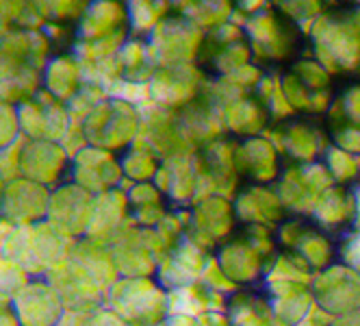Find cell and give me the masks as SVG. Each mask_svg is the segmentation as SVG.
Masks as SVG:
<instances>
[{
	"mask_svg": "<svg viewBox=\"0 0 360 326\" xmlns=\"http://www.w3.org/2000/svg\"><path fill=\"white\" fill-rule=\"evenodd\" d=\"M76 239L61 233L48 220L35 227H11L0 244V257L20 263L31 277H46L72 253Z\"/></svg>",
	"mask_w": 360,
	"mask_h": 326,
	"instance_id": "obj_1",
	"label": "cell"
},
{
	"mask_svg": "<svg viewBox=\"0 0 360 326\" xmlns=\"http://www.w3.org/2000/svg\"><path fill=\"white\" fill-rule=\"evenodd\" d=\"M83 129L89 146L117 153L131 144L137 131V113L126 100L107 98L85 118Z\"/></svg>",
	"mask_w": 360,
	"mask_h": 326,
	"instance_id": "obj_2",
	"label": "cell"
},
{
	"mask_svg": "<svg viewBox=\"0 0 360 326\" xmlns=\"http://www.w3.org/2000/svg\"><path fill=\"white\" fill-rule=\"evenodd\" d=\"M18 115L22 135L27 139H48L61 144L72 124L68 105L48 94L44 87L18 105Z\"/></svg>",
	"mask_w": 360,
	"mask_h": 326,
	"instance_id": "obj_3",
	"label": "cell"
},
{
	"mask_svg": "<svg viewBox=\"0 0 360 326\" xmlns=\"http://www.w3.org/2000/svg\"><path fill=\"white\" fill-rule=\"evenodd\" d=\"M94 205V194H89L81 185H76L74 181H65L59 187L50 189L48 222L68 237L83 239L89 229Z\"/></svg>",
	"mask_w": 360,
	"mask_h": 326,
	"instance_id": "obj_4",
	"label": "cell"
},
{
	"mask_svg": "<svg viewBox=\"0 0 360 326\" xmlns=\"http://www.w3.org/2000/svg\"><path fill=\"white\" fill-rule=\"evenodd\" d=\"M72 157L59 142L48 139H27L22 148L20 174L24 179L35 181L48 189H55L65 183L70 174Z\"/></svg>",
	"mask_w": 360,
	"mask_h": 326,
	"instance_id": "obj_5",
	"label": "cell"
},
{
	"mask_svg": "<svg viewBox=\"0 0 360 326\" xmlns=\"http://www.w3.org/2000/svg\"><path fill=\"white\" fill-rule=\"evenodd\" d=\"M50 189L18 177L5 185L3 194V222L11 227H35L48 220Z\"/></svg>",
	"mask_w": 360,
	"mask_h": 326,
	"instance_id": "obj_6",
	"label": "cell"
},
{
	"mask_svg": "<svg viewBox=\"0 0 360 326\" xmlns=\"http://www.w3.org/2000/svg\"><path fill=\"white\" fill-rule=\"evenodd\" d=\"M122 174L124 170L117 155L96 146L83 148L79 155L72 157V165H70V181L81 185L94 196L115 189Z\"/></svg>",
	"mask_w": 360,
	"mask_h": 326,
	"instance_id": "obj_7",
	"label": "cell"
},
{
	"mask_svg": "<svg viewBox=\"0 0 360 326\" xmlns=\"http://www.w3.org/2000/svg\"><path fill=\"white\" fill-rule=\"evenodd\" d=\"M13 305L22 326H59L65 305L59 291L46 277H35L13 296Z\"/></svg>",
	"mask_w": 360,
	"mask_h": 326,
	"instance_id": "obj_8",
	"label": "cell"
},
{
	"mask_svg": "<svg viewBox=\"0 0 360 326\" xmlns=\"http://www.w3.org/2000/svg\"><path fill=\"white\" fill-rule=\"evenodd\" d=\"M128 7L124 0H91L83 18L76 24L79 42H96L128 33Z\"/></svg>",
	"mask_w": 360,
	"mask_h": 326,
	"instance_id": "obj_9",
	"label": "cell"
},
{
	"mask_svg": "<svg viewBox=\"0 0 360 326\" xmlns=\"http://www.w3.org/2000/svg\"><path fill=\"white\" fill-rule=\"evenodd\" d=\"M44 87V72L22 57L0 50V98L20 105Z\"/></svg>",
	"mask_w": 360,
	"mask_h": 326,
	"instance_id": "obj_10",
	"label": "cell"
},
{
	"mask_svg": "<svg viewBox=\"0 0 360 326\" xmlns=\"http://www.w3.org/2000/svg\"><path fill=\"white\" fill-rule=\"evenodd\" d=\"M83 85L85 79H83V68L79 57L74 53L53 55V59L48 61L44 70V89L68 105L81 92Z\"/></svg>",
	"mask_w": 360,
	"mask_h": 326,
	"instance_id": "obj_11",
	"label": "cell"
},
{
	"mask_svg": "<svg viewBox=\"0 0 360 326\" xmlns=\"http://www.w3.org/2000/svg\"><path fill=\"white\" fill-rule=\"evenodd\" d=\"M29 3L46 22L79 24L91 0H29Z\"/></svg>",
	"mask_w": 360,
	"mask_h": 326,
	"instance_id": "obj_12",
	"label": "cell"
},
{
	"mask_svg": "<svg viewBox=\"0 0 360 326\" xmlns=\"http://www.w3.org/2000/svg\"><path fill=\"white\" fill-rule=\"evenodd\" d=\"M31 279L33 277L20 263L0 257V294L13 298L18 291H22L29 285Z\"/></svg>",
	"mask_w": 360,
	"mask_h": 326,
	"instance_id": "obj_13",
	"label": "cell"
},
{
	"mask_svg": "<svg viewBox=\"0 0 360 326\" xmlns=\"http://www.w3.org/2000/svg\"><path fill=\"white\" fill-rule=\"evenodd\" d=\"M22 137L18 105L0 98V148H5Z\"/></svg>",
	"mask_w": 360,
	"mask_h": 326,
	"instance_id": "obj_14",
	"label": "cell"
},
{
	"mask_svg": "<svg viewBox=\"0 0 360 326\" xmlns=\"http://www.w3.org/2000/svg\"><path fill=\"white\" fill-rule=\"evenodd\" d=\"M27 144V137H20L18 142L0 148V177L5 179V183L22 177L20 174V159H22V148Z\"/></svg>",
	"mask_w": 360,
	"mask_h": 326,
	"instance_id": "obj_15",
	"label": "cell"
},
{
	"mask_svg": "<svg viewBox=\"0 0 360 326\" xmlns=\"http://www.w3.org/2000/svg\"><path fill=\"white\" fill-rule=\"evenodd\" d=\"M29 0H0V35L15 29Z\"/></svg>",
	"mask_w": 360,
	"mask_h": 326,
	"instance_id": "obj_16",
	"label": "cell"
},
{
	"mask_svg": "<svg viewBox=\"0 0 360 326\" xmlns=\"http://www.w3.org/2000/svg\"><path fill=\"white\" fill-rule=\"evenodd\" d=\"M0 326H22L15 305H13V298L0 294Z\"/></svg>",
	"mask_w": 360,
	"mask_h": 326,
	"instance_id": "obj_17",
	"label": "cell"
},
{
	"mask_svg": "<svg viewBox=\"0 0 360 326\" xmlns=\"http://www.w3.org/2000/svg\"><path fill=\"white\" fill-rule=\"evenodd\" d=\"M5 179L0 177V222H3V194H5Z\"/></svg>",
	"mask_w": 360,
	"mask_h": 326,
	"instance_id": "obj_18",
	"label": "cell"
}]
</instances>
